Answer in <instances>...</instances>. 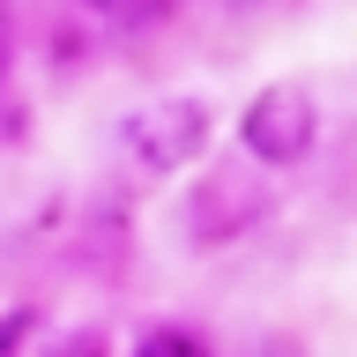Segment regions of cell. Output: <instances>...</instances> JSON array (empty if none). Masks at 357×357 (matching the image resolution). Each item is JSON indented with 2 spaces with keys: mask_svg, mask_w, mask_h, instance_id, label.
Here are the masks:
<instances>
[{
  "mask_svg": "<svg viewBox=\"0 0 357 357\" xmlns=\"http://www.w3.org/2000/svg\"><path fill=\"white\" fill-rule=\"evenodd\" d=\"M208 134H216L208 97H149V105H134L119 119V156L149 178H172L208 149Z\"/></svg>",
  "mask_w": 357,
  "mask_h": 357,
  "instance_id": "3957f363",
  "label": "cell"
},
{
  "mask_svg": "<svg viewBox=\"0 0 357 357\" xmlns=\"http://www.w3.org/2000/svg\"><path fill=\"white\" fill-rule=\"evenodd\" d=\"M127 357H208V342H201L194 328H172V320H164V328H149Z\"/></svg>",
  "mask_w": 357,
  "mask_h": 357,
  "instance_id": "277c9868",
  "label": "cell"
},
{
  "mask_svg": "<svg viewBox=\"0 0 357 357\" xmlns=\"http://www.w3.org/2000/svg\"><path fill=\"white\" fill-rule=\"evenodd\" d=\"M216 8H253V0H216Z\"/></svg>",
  "mask_w": 357,
  "mask_h": 357,
  "instance_id": "52a82bcc",
  "label": "cell"
},
{
  "mask_svg": "<svg viewBox=\"0 0 357 357\" xmlns=\"http://www.w3.org/2000/svg\"><path fill=\"white\" fill-rule=\"evenodd\" d=\"M268 201H275V186L261 178V164L223 156V164H208V172L194 178V194H186V208H178V231H186L194 253H216V245L245 238V231L268 216Z\"/></svg>",
  "mask_w": 357,
  "mask_h": 357,
  "instance_id": "7a4b0ae2",
  "label": "cell"
},
{
  "mask_svg": "<svg viewBox=\"0 0 357 357\" xmlns=\"http://www.w3.org/2000/svg\"><path fill=\"white\" fill-rule=\"evenodd\" d=\"M320 142V97L312 82L283 75V82H261L238 112V156L261 164V172H298Z\"/></svg>",
  "mask_w": 357,
  "mask_h": 357,
  "instance_id": "6da1fadb",
  "label": "cell"
},
{
  "mask_svg": "<svg viewBox=\"0 0 357 357\" xmlns=\"http://www.w3.org/2000/svg\"><path fill=\"white\" fill-rule=\"evenodd\" d=\"M8 60H15V45H8V15H0V75H8Z\"/></svg>",
  "mask_w": 357,
  "mask_h": 357,
  "instance_id": "8992f818",
  "label": "cell"
},
{
  "mask_svg": "<svg viewBox=\"0 0 357 357\" xmlns=\"http://www.w3.org/2000/svg\"><path fill=\"white\" fill-rule=\"evenodd\" d=\"M22 335H30V312H0V357H15Z\"/></svg>",
  "mask_w": 357,
  "mask_h": 357,
  "instance_id": "5b68a950",
  "label": "cell"
}]
</instances>
